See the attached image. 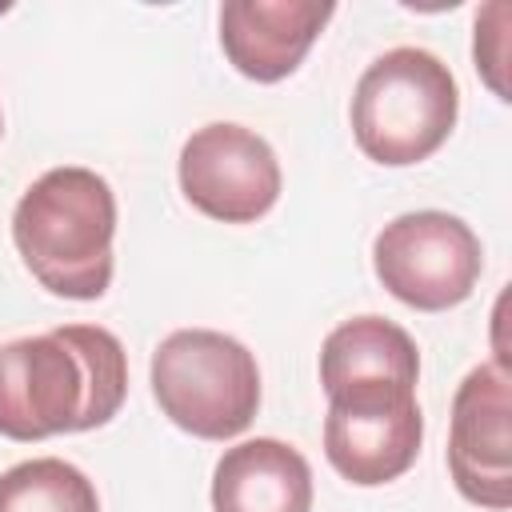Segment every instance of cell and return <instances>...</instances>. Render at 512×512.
Listing matches in <instances>:
<instances>
[{
	"mask_svg": "<svg viewBox=\"0 0 512 512\" xmlns=\"http://www.w3.org/2000/svg\"><path fill=\"white\" fill-rule=\"evenodd\" d=\"M128 396V356L100 324H64L0 348V436L32 444L104 428Z\"/></svg>",
	"mask_w": 512,
	"mask_h": 512,
	"instance_id": "1",
	"label": "cell"
},
{
	"mask_svg": "<svg viewBox=\"0 0 512 512\" xmlns=\"http://www.w3.org/2000/svg\"><path fill=\"white\" fill-rule=\"evenodd\" d=\"M460 88L428 48H388L352 92V136L360 152L384 168L428 160L456 128Z\"/></svg>",
	"mask_w": 512,
	"mask_h": 512,
	"instance_id": "3",
	"label": "cell"
},
{
	"mask_svg": "<svg viewBox=\"0 0 512 512\" xmlns=\"http://www.w3.org/2000/svg\"><path fill=\"white\" fill-rule=\"evenodd\" d=\"M512 388L504 364L472 368L452 396L448 472L468 504L504 512L512 504Z\"/></svg>",
	"mask_w": 512,
	"mask_h": 512,
	"instance_id": "8",
	"label": "cell"
},
{
	"mask_svg": "<svg viewBox=\"0 0 512 512\" xmlns=\"http://www.w3.org/2000/svg\"><path fill=\"white\" fill-rule=\"evenodd\" d=\"M0 132H4V116H0Z\"/></svg>",
	"mask_w": 512,
	"mask_h": 512,
	"instance_id": "14",
	"label": "cell"
},
{
	"mask_svg": "<svg viewBox=\"0 0 512 512\" xmlns=\"http://www.w3.org/2000/svg\"><path fill=\"white\" fill-rule=\"evenodd\" d=\"M504 20H508V4L496 0L488 4L480 16H476V40H472V56H476V72L484 76V84L508 100V84H504V44H508V32H504Z\"/></svg>",
	"mask_w": 512,
	"mask_h": 512,
	"instance_id": "13",
	"label": "cell"
},
{
	"mask_svg": "<svg viewBox=\"0 0 512 512\" xmlns=\"http://www.w3.org/2000/svg\"><path fill=\"white\" fill-rule=\"evenodd\" d=\"M152 396L188 436L232 440L260 408L256 356L228 332L180 328L152 352Z\"/></svg>",
	"mask_w": 512,
	"mask_h": 512,
	"instance_id": "4",
	"label": "cell"
},
{
	"mask_svg": "<svg viewBox=\"0 0 512 512\" xmlns=\"http://www.w3.org/2000/svg\"><path fill=\"white\" fill-rule=\"evenodd\" d=\"M484 268L476 232L452 212H404L372 240L376 280L416 312H444L472 296Z\"/></svg>",
	"mask_w": 512,
	"mask_h": 512,
	"instance_id": "5",
	"label": "cell"
},
{
	"mask_svg": "<svg viewBox=\"0 0 512 512\" xmlns=\"http://www.w3.org/2000/svg\"><path fill=\"white\" fill-rule=\"evenodd\" d=\"M424 440V416L412 388L340 392L328 396L324 456L356 488H380L400 480Z\"/></svg>",
	"mask_w": 512,
	"mask_h": 512,
	"instance_id": "7",
	"label": "cell"
},
{
	"mask_svg": "<svg viewBox=\"0 0 512 512\" xmlns=\"http://www.w3.org/2000/svg\"><path fill=\"white\" fill-rule=\"evenodd\" d=\"M332 12L328 0H228L220 8V48L240 76L276 84L300 68Z\"/></svg>",
	"mask_w": 512,
	"mask_h": 512,
	"instance_id": "9",
	"label": "cell"
},
{
	"mask_svg": "<svg viewBox=\"0 0 512 512\" xmlns=\"http://www.w3.org/2000/svg\"><path fill=\"white\" fill-rule=\"evenodd\" d=\"M184 200L220 224H256L280 200V160L272 144L244 124H204L180 148Z\"/></svg>",
	"mask_w": 512,
	"mask_h": 512,
	"instance_id": "6",
	"label": "cell"
},
{
	"mask_svg": "<svg viewBox=\"0 0 512 512\" xmlns=\"http://www.w3.org/2000/svg\"><path fill=\"white\" fill-rule=\"evenodd\" d=\"M420 380L416 340L384 316H352L336 324L320 344V384L324 396L340 392H380L412 388Z\"/></svg>",
	"mask_w": 512,
	"mask_h": 512,
	"instance_id": "10",
	"label": "cell"
},
{
	"mask_svg": "<svg viewBox=\"0 0 512 512\" xmlns=\"http://www.w3.org/2000/svg\"><path fill=\"white\" fill-rule=\"evenodd\" d=\"M0 512H100V496L76 464L40 456L0 476Z\"/></svg>",
	"mask_w": 512,
	"mask_h": 512,
	"instance_id": "12",
	"label": "cell"
},
{
	"mask_svg": "<svg viewBox=\"0 0 512 512\" xmlns=\"http://www.w3.org/2000/svg\"><path fill=\"white\" fill-rule=\"evenodd\" d=\"M116 196L92 168H48L12 212V244L24 268L64 300H100L112 284Z\"/></svg>",
	"mask_w": 512,
	"mask_h": 512,
	"instance_id": "2",
	"label": "cell"
},
{
	"mask_svg": "<svg viewBox=\"0 0 512 512\" xmlns=\"http://www.w3.org/2000/svg\"><path fill=\"white\" fill-rule=\"evenodd\" d=\"M216 512H312V468L308 460L276 440L256 436L224 448L212 472Z\"/></svg>",
	"mask_w": 512,
	"mask_h": 512,
	"instance_id": "11",
	"label": "cell"
}]
</instances>
